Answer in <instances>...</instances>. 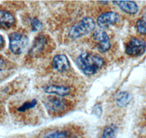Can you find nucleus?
I'll return each instance as SVG.
<instances>
[{"label":"nucleus","mask_w":146,"mask_h":138,"mask_svg":"<svg viewBox=\"0 0 146 138\" xmlns=\"http://www.w3.org/2000/svg\"><path fill=\"white\" fill-rule=\"evenodd\" d=\"M77 64L83 74L91 76L102 68L105 61L99 55L93 53H85L78 57Z\"/></svg>","instance_id":"1"},{"label":"nucleus","mask_w":146,"mask_h":138,"mask_svg":"<svg viewBox=\"0 0 146 138\" xmlns=\"http://www.w3.org/2000/svg\"><path fill=\"white\" fill-rule=\"evenodd\" d=\"M42 102L48 113L53 115L64 114L72 108L71 101L58 96H47Z\"/></svg>","instance_id":"2"},{"label":"nucleus","mask_w":146,"mask_h":138,"mask_svg":"<svg viewBox=\"0 0 146 138\" xmlns=\"http://www.w3.org/2000/svg\"><path fill=\"white\" fill-rule=\"evenodd\" d=\"M95 22L91 18H84L83 20L73 26L69 31L70 39H76L91 33L95 28Z\"/></svg>","instance_id":"3"},{"label":"nucleus","mask_w":146,"mask_h":138,"mask_svg":"<svg viewBox=\"0 0 146 138\" xmlns=\"http://www.w3.org/2000/svg\"><path fill=\"white\" fill-rule=\"evenodd\" d=\"M29 45V38L23 32L15 31L9 35V49L12 53L20 55Z\"/></svg>","instance_id":"4"},{"label":"nucleus","mask_w":146,"mask_h":138,"mask_svg":"<svg viewBox=\"0 0 146 138\" xmlns=\"http://www.w3.org/2000/svg\"><path fill=\"white\" fill-rule=\"evenodd\" d=\"M52 47L50 40L48 36L44 34L39 35L36 37L29 51V56L32 58H38L48 53Z\"/></svg>","instance_id":"5"},{"label":"nucleus","mask_w":146,"mask_h":138,"mask_svg":"<svg viewBox=\"0 0 146 138\" xmlns=\"http://www.w3.org/2000/svg\"><path fill=\"white\" fill-rule=\"evenodd\" d=\"M40 138H82L80 132L72 127L50 129L43 131Z\"/></svg>","instance_id":"6"},{"label":"nucleus","mask_w":146,"mask_h":138,"mask_svg":"<svg viewBox=\"0 0 146 138\" xmlns=\"http://www.w3.org/2000/svg\"><path fill=\"white\" fill-rule=\"evenodd\" d=\"M146 50V43L144 40L137 37H131L125 45V52L131 57L143 55Z\"/></svg>","instance_id":"7"},{"label":"nucleus","mask_w":146,"mask_h":138,"mask_svg":"<svg viewBox=\"0 0 146 138\" xmlns=\"http://www.w3.org/2000/svg\"><path fill=\"white\" fill-rule=\"evenodd\" d=\"M92 40L96 48L101 53H105L110 48V41L108 35L103 31H96L92 36Z\"/></svg>","instance_id":"8"},{"label":"nucleus","mask_w":146,"mask_h":138,"mask_svg":"<svg viewBox=\"0 0 146 138\" xmlns=\"http://www.w3.org/2000/svg\"><path fill=\"white\" fill-rule=\"evenodd\" d=\"M44 90L46 93L54 95L58 97H67L73 92V88L69 85L64 84H48L44 87Z\"/></svg>","instance_id":"9"},{"label":"nucleus","mask_w":146,"mask_h":138,"mask_svg":"<svg viewBox=\"0 0 146 138\" xmlns=\"http://www.w3.org/2000/svg\"><path fill=\"white\" fill-rule=\"evenodd\" d=\"M39 103L36 99L26 100L22 103L19 106L16 108V111L20 114H27V116H31V114H36L40 111Z\"/></svg>","instance_id":"10"},{"label":"nucleus","mask_w":146,"mask_h":138,"mask_svg":"<svg viewBox=\"0 0 146 138\" xmlns=\"http://www.w3.org/2000/svg\"><path fill=\"white\" fill-rule=\"evenodd\" d=\"M119 20V15L115 12H107L101 14L97 18V24L102 28H105Z\"/></svg>","instance_id":"11"},{"label":"nucleus","mask_w":146,"mask_h":138,"mask_svg":"<svg viewBox=\"0 0 146 138\" xmlns=\"http://www.w3.org/2000/svg\"><path fill=\"white\" fill-rule=\"evenodd\" d=\"M52 66L54 70L61 73L66 72L71 68L70 61L67 57L64 55H57L54 56L52 62Z\"/></svg>","instance_id":"12"},{"label":"nucleus","mask_w":146,"mask_h":138,"mask_svg":"<svg viewBox=\"0 0 146 138\" xmlns=\"http://www.w3.org/2000/svg\"><path fill=\"white\" fill-rule=\"evenodd\" d=\"M122 11L129 15H135L137 13L139 7L135 2L132 1H113Z\"/></svg>","instance_id":"13"},{"label":"nucleus","mask_w":146,"mask_h":138,"mask_svg":"<svg viewBox=\"0 0 146 138\" xmlns=\"http://www.w3.org/2000/svg\"><path fill=\"white\" fill-rule=\"evenodd\" d=\"M15 23V19L10 12L5 10H0V27L8 29Z\"/></svg>","instance_id":"14"},{"label":"nucleus","mask_w":146,"mask_h":138,"mask_svg":"<svg viewBox=\"0 0 146 138\" xmlns=\"http://www.w3.org/2000/svg\"><path fill=\"white\" fill-rule=\"evenodd\" d=\"M116 134L117 127L114 125H108L102 130L101 138H115Z\"/></svg>","instance_id":"15"},{"label":"nucleus","mask_w":146,"mask_h":138,"mask_svg":"<svg viewBox=\"0 0 146 138\" xmlns=\"http://www.w3.org/2000/svg\"><path fill=\"white\" fill-rule=\"evenodd\" d=\"M131 95L127 92H121L118 95V98H117L116 103L118 105L121 106V107H124L126 105L129 103L131 101Z\"/></svg>","instance_id":"16"},{"label":"nucleus","mask_w":146,"mask_h":138,"mask_svg":"<svg viewBox=\"0 0 146 138\" xmlns=\"http://www.w3.org/2000/svg\"><path fill=\"white\" fill-rule=\"evenodd\" d=\"M137 29L139 33L146 34V15H143L137 22Z\"/></svg>","instance_id":"17"},{"label":"nucleus","mask_w":146,"mask_h":138,"mask_svg":"<svg viewBox=\"0 0 146 138\" xmlns=\"http://www.w3.org/2000/svg\"><path fill=\"white\" fill-rule=\"evenodd\" d=\"M30 25H31V28L33 31H39L42 28V23L36 18H33L31 20Z\"/></svg>","instance_id":"18"},{"label":"nucleus","mask_w":146,"mask_h":138,"mask_svg":"<svg viewBox=\"0 0 146 138\" xmlns=\"http://www.w3.org/2000/svg\"><path fill=\"white\" fill-rule=\"evenodd\" d=\"M10 66V62L7 60L6 58L2 57V55H0V71H3L7 69V67Z\"/></svg>","instance_id":"19"},{"label":"nucleus","mask_w":146,"mask_h":138,"mask_svg":"<svg viewBox=\"0 0 146 138\" xmlns=\"http://www.w3.org/2000/svg\"><path fill=\"white\" fill-rule=\"evenodd\" d=\"M93 110H94V114L96 116H97L98 117L101 116L102 107L100 104H96V105L94 106V108Z\"/></svg>","instance_id":"20"},{"label":"nucleus","mask_w":146,"mask_h":138,"mask_svg":"<svg viewBox=\"0 0 146 138\" xmlns=\"http://www.w3.org/2000/svg\"><path fill=\"white\" fill-rule=\"evenodd\" d=\"M4 46H5V39H4L3 36L0 35V49L3 48Z\"/></svg>","instance_id":"21"},{"label":"nucleus","mask_w":146,"mask_h":138,"mask_svg":"<svg viewBox=\"0 0 146 138\" xmlns=\"http://www.w3.org/2000/svg\"><path fill=\"white\" fill-rule=\"evenodd\" d=\"M1 110H2V105H1V101H0V113H1Z\"/></svg>","instance_id":"22"}]
</instances>
